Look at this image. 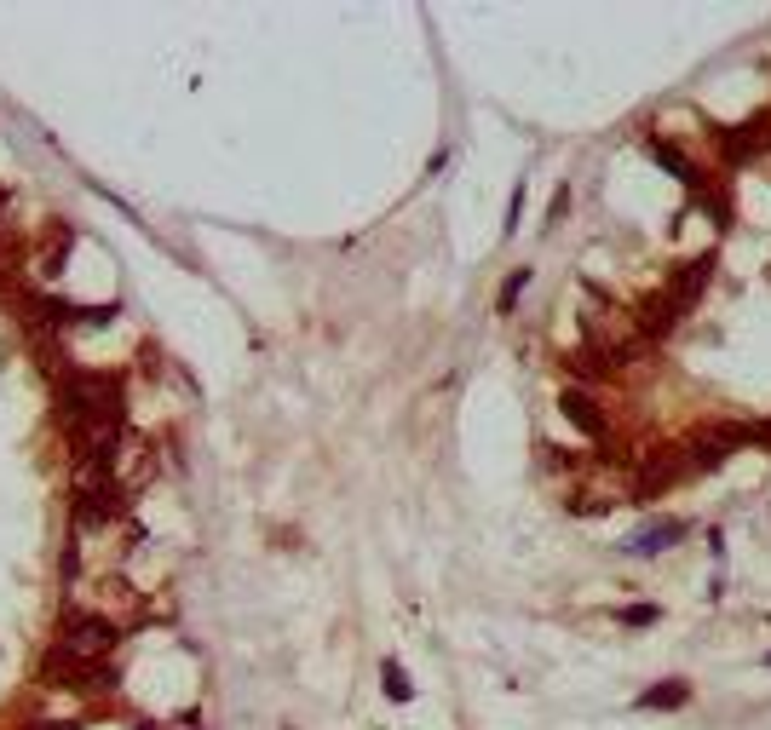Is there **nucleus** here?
Wrapping results in <instances>:
<instances>
[{"label":"nucleus","instance_id":"f257e3e1","mask_svg":"<svg viewBox=\"0 0 771 730\" xmlns=\"http://www.w3.org/2000/svg\"><path fill=\"white\" fill-rule=\"evenodd\" d=\"M714 138H720V150L731 161L766 156L771 150V115H754V121H743V127H714Z\"/></svg>","mask_w":771,"mask_h":730},{"label":"nucleus","instance_id":"f03ea898","mask_svg":"<svg viewBox=\"0 0 771 730\" xmlns=\"http://www.w3.org/2000/svg\"><path fill=\"white\" fill-rule=\"evenodd\" d=\"M110 644H116V627H110V621H98V616L64 621V650H70V656H104Z\"/></svg>","mask_w":771,"mask_h":730},{"label":"nucleus","instance_id":"7ed1b4c3","mask_svg":"<svg viewBox=\"0 0 771 730\" xmlns=\"http://www.w3.org/2000/svg\"><path fill=\"white\" fill-rule=\"evenodd\" d=\"M559 414L582 437H605V414H599V403H593L587 391H564V397H559Z\"/></svg>","mask_w":771,"mask_h":730},{"label":"nucleus","instance_id":"20e7f679","mask_svg":"<svg viewBox=\"0 0 771 730\" xmlns=\"http://www.w3.org/2000/svg\"><path fill=\"white\" fill-rule=\"evenodd\" d=\"M708 276H714V259L702 253V259H685L674 271V282H668V299H679V305H697V294L708 288Z\"/></svg>","mask_w":771,"mask_h":730},{"label":"nucleus","instance_id":"39448f33","mask_svg":"<svg viewBox=\"0 0 771 730\" xmlns=\"http://www.w3.org/2000/svg\"><path fill=\"white\" fill-rule=\"evenodd\" d=\"M679 299H668V294H656V299H645V311H639V334L645 340H668L674 334V322H679Z\"/></svg>","mask_w":771,"mask_h":730},{"label":"nucleus","instance_id":"423d86ee","mask_svg":"<svg viewBox=\"0 0 771 730\" xmlns=\"http://www.w3.org/2000/svg\"><path fill=\"white\" fill-rule=\"evenodd\" d=\"M679 535H685V524H679V518H662V524H645V529H639V535L628 541V552H633V558H656V552L674 547Z\"/></svg>","mask_w":771,"mask_h":730},{"label":"nucleus","instance_id":"0eeeda50","mask_svg":"<svg viewBox=\"0 0 771 730\" xmlns=\"http://www.w3.org/2000/svg\"><path fill=\"white\" fill-rule=\"evenodd\" d=\"M651 156L662 161V167H668V173H674L679 184H691V190H697L702 184V173H697V161L685 156V150H679L674 138H662V133H651Z\"/></svg>","mask_w":771,"mask_h":730},{"label":"nucleus","instance_id":"6e6552de","mask_svg":"<svg viewBox=\"0 0 771 730\" xmlns=\"http://www.w3.org/2000/svg\"><path fill=\"white\" fill-rule=\"evenodd\" d=\"M685 702H691V685H685V679H668V685L639 690V708H685Z\"/></svg>","mask_w":771,"mask_h":730},{"label":"nucleus","instance_id":"1a4fd4ad","mask_svg":"<svg viewBox=\"0 0 771 730\" xmlns=\"http://www.w3.org/2000/svg\"><path fill=\"white\" fill-rule=\"evenodd\" d=\"M725 460H731V449H725L720 437H697V443H691V466H697V472H720Z\"/></svg>","mask_w":771,"mask_h":730},{"label":"nucleus","instance_id":"9d476101","mask_svg":"<svg viewBox=\"0 0 771 730\" xmlns=\"http://www.w3.org/2000/svg\"><path fill=\"white\" fill-rule=\"evenodd\" d=\"M380 685H386V696H392V702H415V685L403 679V662H398V656H386V662H380Z\"/></svg>","mask_w":771,"mask_h":730},{"label":"nucleus","instance_id":"9b49d317","mask_svg":"<svg viewBox=\"0 0 771 730\" xmlns=\"http://www.w3.org/2000/svg\"><path fill=\"white\" fill-rule=\"evenodd\" d=\"M524 282H530V271H513L507 282H501V299H495V305H501V311H513L518 294H524Z\"/></svg>","mask_w":771,"mask_h":730},{"label":"nucleus","instance_id":"f8f14e48","mask_svg":"<svg viewBox=\"0 0 771 730\" xmlns=\"http://www.w3.org/2000/svg\"><path fill=\"white\" fill-rule=\"evenodd\" d=\"M622 621H628V627H651V621H656V604H628V610H622Z\"/></svg>","mask_w":771,"mask_h":730},{"label":"nucleus","instance_id":"ddd939ff","mask_svg":"<svg viewBox=\"0 0 771 730\" xmlns=\"http://www.w3.org/2000/svg\"><path fill=\"white\" fill-rule=\"evenodd\" d=\"M518 213H524V179L513 184V202H507V236L518 230Z\"/></svg>","mask_w":771,"mask_h":730},{"label":"nucleus","instance_id":"4468645a","mask_svg":"<svg viewBox=\"0 0 771 730\" xmlns=\"http://www.w3.org/2000/svg\"><path fill=\"white\" fill-rule=\"evenodd\" d=\"M564 207H570V184H559V190H553V219H547V225H559Z\"/></svg>","mask_w":771,"mask_h":730},{"label":"nucleus","instance_id":"2eb2a0df","mask_svg":"<svg viewBox=\"0 0 771 730\" xmlns=\"http://www.w3.org/2000/svg\"><path fill=\"white\" fill-rule=\"evenodd\" d=\"M766 662H771V656H766Z\"/></svg>","mask_w":771,"mask_h":730}]
</instances>
